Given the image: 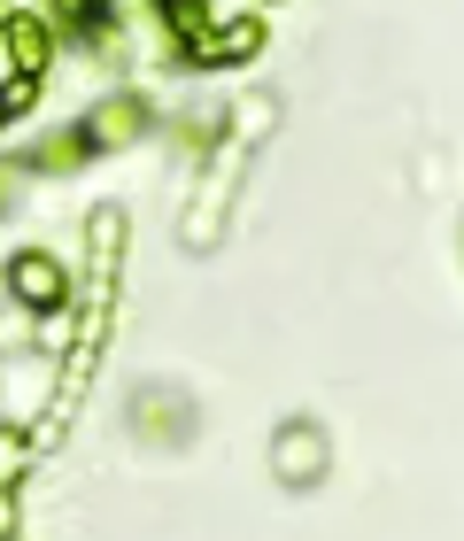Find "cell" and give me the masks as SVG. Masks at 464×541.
Listing matches in <instances>:
<instances>
[{"instance_id":"6da1fadb","label":"cell","mask_w":464,"mask_h":541,"mask_svg":"<svg viewBox=\"0 0 464 541\" xmlns=\"http://www.w3.org/2000/svg\"><path fill=\"white\" fill-rule=\"evenodd\" d=\"M24 464V449H16V433H0V472H16Z\"/></svg>"}]
</instances>
